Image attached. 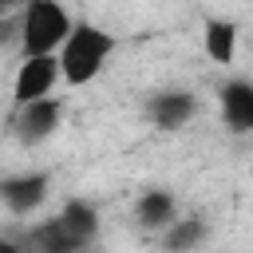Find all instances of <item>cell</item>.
I'll use <instances>...</instances> for the list:
<instances>
[{
    "label": "cell",
    "instance_id": "cell-1",
    "mask_svg": "<svg viewBox=\"0 0 253 253\" xmlns=\"http://www.w3.org/2000/svg\"><path fill=\"white\" fill-rule=\"evenodd\" d=\"M111 51H115V36L111 32H103L95 24H75L71 36L63 40L55 63H59V75L71 87H83V83H91L103 71V63L111 59Z\"/></svg>",
    "mask_w": 253,
    "mask_h": 253
},
{
    "label": "cell",
    "instance_id": "cell-2",
    "mask_svg": "<svg viewBox=\"0 0 253 253\" xmlns=\"http://www.w3.org/2000/svg\"><path fill=\"white\" fill-rule=\"evenodd\" d=\"M75 20L63 4L55 0H32L20 12V51L24 59H40V55H55L63 47V40L71 36Z\"/></svg>",
    "mask_w": 253,
    "mask_h": 253
},
{
    "label": "cell",
    "instance_id": "cell-3",
    "mask_svg": "<svg viewBox=\"0 0 253 253\" xmlns=\"http://www.w3.org/2000/svg\"><path fill=\"white\" fill-rule=\"evenodd\" d=\"M59 79V63L55 55H40V59H24L16 71V107H28L36 99H47V91Z\"/></svg>",
    "mask_w": 253,
    "mask_h": 253
},
{
    "label": "cell",
    "instance_id": "cell-4",
    "mask_svg": "<svg viewBox=\"0 0 253 253\" xmlns=\"http://www.w3.org/2000/svg\"><path fill=\"white\" fill-rule=\"evenodd\" d=\"M59 115H63V107H59V99H51V95H47V99H36V103H28V107H20V119H16L20 142L36 146V142H43L47 134H55Z\"/></svg>",
    "mask_w": 253,
    "mask_h": 253
},
{
    "label": "cell",
    "instance_id": "cell-5",
    "mask_svg": "<svg viewBox=\"0 0 253 253\" xmlns=\"http://www.w3.org/2000/svg\"><path fill=\"white\" fill-rule=\"evenodd\" d=\"M43 198H47V174H16V178H0V202H4L12 213H32Z\"/></svg>",
    "mask_w": 253,
    "mask_h": 253
},
{
    "label": "cell",
    "instance_id": "cell-6",
    "mask_svg": "<svg viewBox=\"0 0 253 253\" xmlns=\"http://www.w3.org/2000/svg\"><path fill=\"white\" fill-rule=\"evenodd\" d=\"M221 111H225V123H229L237 134H245V130L253 126V87H249L245 79L225 83V87H221Z\"/></svg>",
    "mask_w": 253,
    "mask_h": 253
},
{
    "label": "cell",
    "instance_id": "cell-7",
    "mask_svg": "<svg viewBox=\"0 0 253 253\" xmlns=\"http://www.w3.org/2000/svg\"><path fill=\"white\" fill-rule=\"evenodd\" d=\"M146 111H150L154 126H162V130H178V126L194 115V99H190L186 91H162V95L150 99Z\"/></svg>",
    "mask_w": 253,
    "mask_h": 253
},
{
    "label": "cell",
    "instance_id": "cell-8",
    "mask_svg": "<svg viewBox=\"0 0 253 253\" xmlns=\"http://www.w3.org/2000/svg\"><path fill=\"white\" fill-rule=\"evenodd\" d=\"M134 217L142 229H166L174 221V194L170 190H146L134 206Z\"/></svg>",
    "mask_w": 253,
    "mask_h": 253
},
{
    "label": "cell",
    "instance_id": "cell-9",
    "mask_svg": "<svg viewBox=\"0 0 253 253\" xmlns=\"http://www.w3.org/2000/svg\"><path fill=\"white\" fill-rule=\"evenodd\" d=\"M55 221L63 225V233H67L75 245H87V241L95 237V229H99V213H95V206H87V202H67Z\"/></svg>",
    "mask_w": 253,
    "mask_h": 253
},
{
    "label": "cell",
    "instance_id": "cell-10",
    "mask_svg": "<svg viewBox=\"0 0 253 253\" xmlns=\"http://www.w3.org/2000/svg\"><path fill=\"white\" fill-rule=\"evenodd\" d=\"M202 237H206V221H202V217H186V221H170V225H166L162 245H166L170 253H190V249L202 245Z\"/></svg>",
    "mask_w": 253,
    "mask_h": 253
},
{
    "label": "cell",
    "instance_id": "cell-11",
    "mask_svg": "<svg viewBox=\"0 0 253 253\" xmlns=\"http://www.w3.org/2000/svg\"><path fill=\"white\" fill-rule=\"evenodd\" d=\"M28 241H32V249L36 253H79L83 245H75L67 233H63V225L51 217V221H43V225H36L32 233H28Z\"/></svg>",
    "mask_w": 253,
    "mask_h": 253
},
{
    "label": "cell",
    "instance_id": "cell-12",
    "mask_svg": "<svg viewBox=\"0 0 253 253\" xmlns=\"http://www.w3.org/2000/svg\"><path fill=\"white\" fill-rule=\"evenodd\" d=\"M233 43H237V28L229 20H210L206 24V51L213 63H229L233 59Z\"/></svg>",
    "mask_w": 253,
    "mask_h": 253
},
{
    "label": "cell",
    "instance_id": "cell-13",
    "mask_svg": "<svg viewBox=\"0 0 253 253\" xmlns=\"http://www.w3.org/2000/svg\"><path fill=\"white\" fill-rule=\"evenodd\" d=\"M20 40V20H0V43Z\"/></svg>",
    "mask_w": 253,
    "mask_h": 253
},
{
    "label": "cell",
    "instance_id": "cell-14",
    "mask_svg": "<svg viewBox=\"0 0 253 253\" xmlns=\"http://www.w3.org/2000/svg\"><path fill=\"white\" fill-rule=\"evenodd\" d=\"M0 253H20V245H16V241H8V237H0Z\"/></svg>",
    "mask_w": 253,
    "mask_h": 253
},
{
    "label": "cell",
    "instance_id": "cell-15",
    "mask_svg": "<svg viewBox=\"0 0 253 253\" xmlns=\"http://www.w3.org/2000/svg\"><path fill=\"white\" fill-rule=\"evenodd\" d=\"M4 12H8V4H4V0H0V20H4Z\"/></svg>",
    "mask_w": 253,
    "mask_h": 253
}]
</instances>
